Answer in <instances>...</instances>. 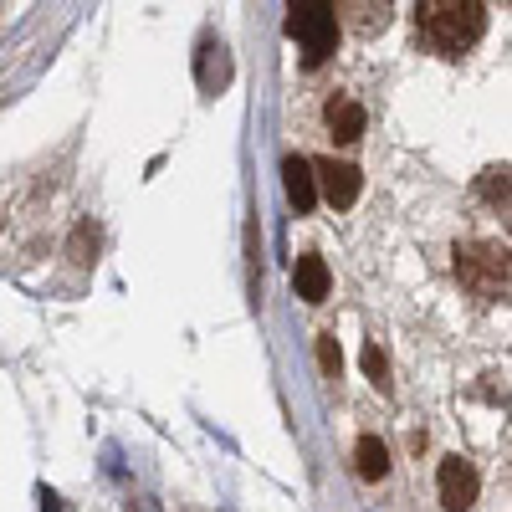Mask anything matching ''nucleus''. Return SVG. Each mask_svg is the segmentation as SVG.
Masks as SVG:
<instances>
[{
    "label": "nucleus",
    "instance_id": "12",
    "mask_svg": "<svg viewBox=\"0 0 512 512\" xmlns=\"http://www.w3.org/2000/svg\"><path fill=\"white\" fill-rule=\"evenodd\" d=\"M318 359H323V369H328V374L344 369V354H338V338H333V333H323V338H318Z\"/></svg>",
    "mask_w": 512,
    "mask_h": 512
},
{
    "label": "nucleus",
    "instance_id": "8",
    "mask_svg": "<svg viewBox=\"0 0 512 512\" xmlns=\"http://www.w3.org/2000/svg\"><path fill=\"white\" fill-rule=\"evenodd\" d=\"M354 461H359V477H364V482L390 477V446H384L379 436H359V446H354Z\"/></svg>",
    "mask_w": 512,
    "mask_h": 512
},
{
    "label": "nucleus",
    "instance_id": "10",
    "mask_svg": "<svg viewBox=\"0 0 512 512\" xmlns=\"http://www.w3.org/2000/svg\"><path fill=\"white\" fill-rule=\"evenodd\" d=\"M364 374L379 384V390H390V359L379 354V344H369V349H364Z\"/></svg>",
    "mask_w": 512,
    "mask_h": 512
},
{
    "label": "nucleus",
    "instance_id": "5",
    "mask_svg": "<svg viewBox=\"0 0 512 512\" xmlns=\"http://www.w3.org/2000/svg\"><path fill=\"white\" fill-rule=\"evenodd\" d=\"M436 482H441V502L456 507V512H461V507H472L477 492H482L477 466H472V461H461V456H446V461H441V477H436Z\"/></svg>",
    "mask_w": 512,
    "mask_h": 512
},
{
    "label": "nucleus",
    "instance_id": "6",
    "mask_svg": "<svg viewBox=\"0 0 512 512\" xmlns=\"http://www.w3.org/2000/svg\"><path fill=\"white\" fill-rule=\"evenodd\" d=\"M292 287H297V297H308V303H323L328 287H333L323 256H297V267H292Z\"/></svg>",
    "mask_w": 512,
    "mask_h": 512
},
{
    "label": "nucleus",
    "instance_id": "9",
    "mask_svg": "<svg viewBox=\"0 0 512 512\" xmlns=\"http://www.w3.org/2000/svg\"><path fill=\"white\" fill-rule=\"evenodd\" d=\"M328 128H333V139H359L364 134V108L354 103V98H333L328 103Z\"/></svg>",
    "mask_w": 512,
    "mask_h": 512
},
{
    "label": "nucleus",
    "instance_id": "13",
    "mask_svg": "<svg viewBox=\"0 0 512 512\" xmlns=\"http://www.w3.org/2000/svg\"><path fill=\"white\" fill-rule=\"evenodd\" d=\"M41 512H67V507H62V497H52V492H47V497H41Z\"/></svg>",
    "mask_w": 512,
    "mask_h": 512
},
{
    "label": "nucleus",
    "instance_id": "7",
    "mask_svg": "<svg viewBox=\"0 0 512 512\" xmlns=\"http://www.w3.org/2000/svg\"><path fill=\"white\" fill-rule=\"evenodd\" d=\"M282 175H287V200L297 205V210H313L318 205V185H313V159H287L282 164Z\"/></svg>",
    "mask_w": 512,
    "mask_h": 512
},
{
    "label": "nucleus",
    "instance_id": "11",
    "mask_svg": "<svg viewBox=\"0 0 512 512\" xmlns=\"http://www.w3.org/2000/svg\"><path fill=\"white\" fill-rule=\"evenodd\" d=\"M482 195L492 205H507V169H487V175H482Z\"/></svg>",
    "mask_w": 512,
    "mask_h": 512
},
{
    "label": "nucleus",
    "instance_id": "4",
    "mask_svg": "<svg viewBox=\"0 0 512 512\" xmlns=\"http://www.w3.org/2000/svg\"><path fill=\"white\" fill-rule=\"evenodd\" d=\"M313 185L323 190V200H328L333 210H349V205L359 200V169L344 164V159H318V164H313Z\"/></svg>",
    "mask_w": 512,
    "mask_h": 512
},
{
    "label": "nucleus",
    "instance_id": "1",
    "mask_svg": "<svg viewBox=\"0 0 512 512\" xmlns=\"http://www.w3.org/2000/svg\"><path fill=\"white\" fill-rule=\"evenodd\" d=\"M482 31H487L482 0H425L420 6V36L431 41L441 57H461L466 47H477Z\"/></svg>",
    "mask_w": 512,
    "mask_h": 512
},
{
    "label": "nucleus",
    "instance_id": "2",
    "mask_svg": "<svg viewBox=\"0 0 512 512\" xmlns=\"http://www.w3.org/2000/svg\"><path fill=\"white\" fill-rule=\"evenodd\" d=\"M456 277L477 297H507V246L497 241H466L456 251Z\"/></svg>",
    "mask_w": 512,
    "mask_h": 512
},
{
    "label": "nucleus",
    "instance_id": "3",
    "mask_svg": "<svg viewBox=\"0 0 512 512\" xmlns=\"http://www.w3.org/2000/svg\"><path fill=\"white\" fill-rule=\"evenodd\" d=\"M287 31L297 36L308 67H318L338 47V16H333V6H292L287 11Z\"/></svg>",
    "mask_w": 512,
    "mask_h": 512
}]
</instances>
